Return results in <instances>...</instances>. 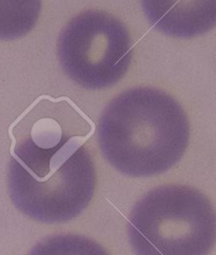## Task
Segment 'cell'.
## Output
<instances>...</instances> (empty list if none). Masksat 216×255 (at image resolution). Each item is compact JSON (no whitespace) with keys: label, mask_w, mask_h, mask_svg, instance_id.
I'll return each instance as SVG.
<instances>
[{"label":"cell","mask_w":216,"mask_h":255,"mask_svg":"<svg viewBox=\"0 0 216 255\" xmlns=\"http://www.w3.org/2000/svg\"><path fill=\"white\" fill-rule=\"evenodd\" d=\"M91 124L66 100L35 103L15 128L7 172L13 205L36 222L66 223L91 203L96 170L85 145Z\"/></svg>","instance_id":"cell-1"},{"label":"cell","mask_w":216,"mask_h":255,"mask_svg":"<svg viewBox=\"0 0 216 255\" xmlns=\"http://www.w3.org/2000/svg\"><path fill=\"white\" fill-rule=\"evenodd\" d=\"M104 157L124 175L161 174L182 159L190 127L184 109L164 91L138 87L113 98L97 127Z\"/></svg>","instance_id":"cell-2"},{"label":"cell","mask_w":216,"mask_h":255,"mask_svg":"<svg viewBox=\"0 0 216 255\" xmlns=\"http://www.w3.org/2000/svg\"><path fill=\"white\" fill-rule=\"evenodd\" d=\"M127 229L136 255H208L216 244V210L195 188L160 186L133 206Z\"/></svg>","instance_id":"cell-3"},{"label":"cell","mask_w":216,"mask_h":255,"mask_svg":"<svg viewBox=\"0 0 216 255\" xmlns=\"http://www.w3.org/2000/svg\"><path fill=\"white\" fill-rule=\"evenodd\" d=\"M132 38L113 15L84 11L65 26L57 41V55L66 74L85 89L115 85L125 75L133 57Z\"/></svg>","instance_id":"cell-4"},{"label":"cell","mask_w":216,"mask_h":255,"mask_svg":"<svg viewBox=\"0 0 216 255\" xmlns=\"http://www.w3.org/2000/svg\"><path fill=\"white\" fill-rule=\"evenodd\" d=\"M149 22L161 33L192 38L216 26V0H141Z\"/></svg>","instance_id":"cell-5"},{"label":"cell","mask_w":216,"mask_h":255,"mask_svg":"<svg viewBox=\"0 0 216 255\" xmlns=\"http://www.w3.org/2000/svg\"><path fill=\"white\" fill-rule=\"evenodd\" d=\"M40 12L41 0H0V40H13L30 33Z\"/></svg>","instance_id":"cell-6"},{"label":"cell","mask_w":216,"mask_h":255,"mask_svg":"<svg viewBox=\"0 0 216 255\" xmlns=\"http://www.w3.org/2000/svg\"><path fill=\"white\" fill-rule=\"evenodd\" d=\"M28 255H109L95 241L77 234H57L41 240Z\"/></svg>","instance_id":"cell-7"}]
</instances>
